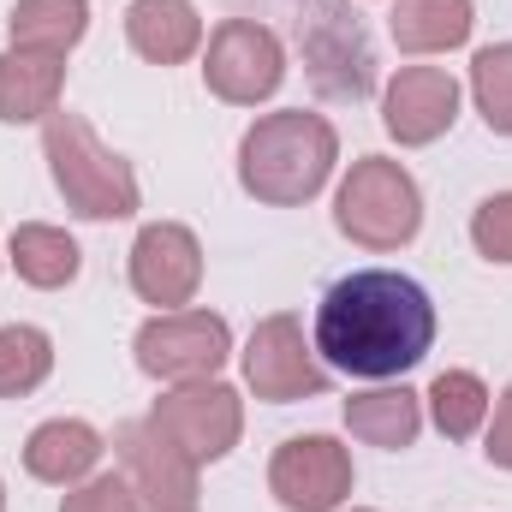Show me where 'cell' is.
Listing matches in <instances>:
<instances>
[{
    "label": "cell",
    "mask_w": 512,
    "mask_h": 512,
    "mask_svg": "<svg viewBox=\"0 0 512 512\" xmlns=\"http://www.w3.org/2000/svg\"><path fill=\"white\" fill-rule=\"evenodd\" d=\"M54 370V340L30 322H6L0 328V399H24L48 382Z\"/></svg>",
    "instance_id": "44dd1931"
},
{
    "label": "cell",
    "mask_w": 512,
    "mask_h": 512,
    "mask_svg": "<svg viewBox=\"0 0 512 512\" xmlns=\"http://www.w3.org/2000/svg\"><path fill=\"white\" fill-rule=\"evenodd\" d=\"M316 358L358 382H393L417 370L435 346V304L399 268H358L334 280L316 304Z\"/></svg>",
    "instance_id": "6da1fadb"
},
{
    "label": "cell",
    "mask_w": 512,
    "mask_h": 512,
    "mask_svg": "<svg viewBox=\"0 0 512 512\" xmlns=\"http://www.w3.org/2000/svg\"><path fill=\"white\" fill-rule=\"evenodd\" d=\"M126 42L149 66H185L203 48V12L191 0H131Z\"/></svg>",
    "instance_id": "5bb4252c"
},
{
    "label": "cell",
    "mask_w": 512,
    "mask_h": 512,
    "mask_svg": "<svg viewBox=\"0 0 512 512\" xmlns=\"http://www.w3.org/2000/svg\"><path fill=\"white\" fill-rule=\"evenodd\" d=\"M471 245H477V256L512 268V191H495V197L477 203V215H471Z\"/></svg>",
    "instance_id": "603a6c76"
},
{
    "label": "cell",
    "mask_w": 512,
    "mask_h": 512,
    "mask_svg": "<svg viewBox=\"0 0 512 512\" xmlns=\"http://www.w3.org/2000/svg\"><path fill=\"white\" fill-rule=\"evenodd\" d=\"M66 90V60L54 54H30V48H6L0 54V126H36L60 108Z\"/></svg>",
    "instance_id": "9a60e30c"
},
{
    "label": "cell",
    "mask_w": 512,
    "mask_h": 512,
    "mask_svg": "<svg viewBox=\"0 0 512 512\" xmlns=\"http://www.w3.org/2000/svg\"><path fill=\"white\" fill-rule=\"evenodd\" d=\"M42 155H48L54 191L66 197L72 215H84V221H126V215H137L143 191H137L131 161L114 155L84 114L54 108L42 120Z\"/></svg>",
    "instance_id": "3957f363"
},
{
    "label": "cell",
    "mask_w": 512,
    "mask_h": 512,
    "mask_svg": "<svg viewBox=\"0 0 512 512\" xmlns=\"http://www.w3.org/2000/svg\"><path fill=\"white\" fill-rule=\"evenodd\" d=\"M423 405H429V417H435V429L447 441H471L489 423V387L471 370H441L423 393Z\"/></svg>",
    "instance_id": "ffe728a7"
},
{
    "label": "cell",
    "mask_w": 512,
    "mask_h": 512,
    "mask_svg": "<svg viewBox=\"0 0 512 512\" xmlns=\"http://www.w3.org/2000/svg\"><path fill=\"white\" fill-rule=\"evenodd\" d=\"M6 30H12V48L66 60L90 30V0H18Z\"/></svg>",
    "instance_id": "d6986e66"
},
{
    "label": "cell",
    "mask_w": 512,
    "mask_h": 512,
    "mask_svg": "<svg viewBox=\"0 0 512 512\" xmlns=\"http://www.w3.org/2000/svg\"><path fill=\"white\" fill-rule=\"evenodd\" d=\"M245 387L268 405H292V399H322L328 393V364L316 358V346L304 340L298 316H262L245 340Z\"/></svg>",
    "instance_id": "9c48e42d"
},
{
    "label": "cell",
    "mask_w": 512,
    "mask_h": 512,
    "mask_svg": "<svg viewBox=\"0 0 512 512\" xmlns=\"http://www.w3.org/2000/svg\"><path fill=\"white\" fill-rule=\"evenodd\" d=\"M346 429L364 441V447H382L399 453L423 435V393L411 387H370V393H352L346 399Z\"/></svg>",
    "instance_id": "2e32d148"
},
{
    "label": "cell",
    "mask_w": 512,
    "mask_h": 512,
    "mask_svg": "<svg viewBox=\"0 0 512 512\" xmlns=\"http://www.w3.org/2000/svg\"><path fill=\"white\" fill-rule=\"evenodd\" d=\"M459 120V78L447 66H399L382 90V126L399 149H423Z\"/></svg>",
    "instance_id": "8fae6325"
},
{
    "label": "cell",
    "mask_w": 512,
    "mask_h": 512,
    "mask_svg": "<svg viewBox=\"0 0 512 512\" xmlns=\"http://www.w3.org/2000/svg\"><path fill=\"white\" fill-rule=\"evenodd\" d=\"M203 286V245L179 221H155L131 245V292L155 310H185Z\"/></svg>",
    "instance_id": "7c38bea8"
},
{
    "label": "cell",
    "mask_w": 512,
    "mask_h": 512,
    "mask_svg": "<svg viewBox=\"0 0 512 512\" xmlns=\"http://www.w3.org/2000/svg\"><path fill=\"white\" fill-rule=\"evenodd\" d=\"M102 453H108L102 429H90L84 417H48V423H36L30 441H24V471H30L36 483L78 489L84 477H96Z\"/></svg>",
    "instance_id": "4fadbf2b"
},
{
    "label": "cell",
    "mask_w": 512,
    "mask_h": 512,
    "mask_svg": "<svg viewBox=\"0 0 512 512\" xmlns=\"http://www.w3.org/2000/svg\"><path fill=\"white\" fill-rule=\"evenodd\" d=\"M6 262L18 268L24 286H36V292H60V286L78 280L84 251H78V239H72L66 227L24 221V227H12V239H6Z\"/></svg>",
    "instance_id": "ac0fdd59"
},
{
    "label": "cell",
    "mask_w": 512,
    "mask_h": 512,
    "mask_svg": "<svg viewBox=\"0 0 512 512\" xmlns=\"http://www.w3.org/2000/svg\"><path fill=\"white\" fill-rule=\"evenodd\" d=\"M471 102L495 137H512V42H489L471 54Z\"/></svg>",
    "instance_id": "7402d4cb"
},
{
    "label": "cell",
    "mask_w": 512,
    "mask_h": 512,
    "mask_svg": "<svg viewBox=\"0 0 512 512\" xmlns=\"http://www.w3.org/2000/svg\"><path fill=\"white\" fill-rule=\"evenodd\" d=\"M483 453H489L495 471H512V382H507V393L495 399V417L483 423Z\"/></svg>",
    "instance_id": "d4e9b609"
},
{
    "label": "cell",
    "mask_w": 512,
    "mask_h": 512,
    "mask_svg": "<svg viewBox=\"0 0 512 512\" xmlns=\"http://www.w3.org/2000/svg\"><path fill=\"white\" fill-rule=\"evenodd\" d=\"M334 161H340V131L310 108L262 114L239 137V185H245V197L268 203V209L310 203L334 179Z\"/></svg>",
    "instance_id": "7a4b0ae2"
},
{
    "label": "cell",
    "mask_w": 512,
    "mask_h": 512,
    "mask_svg": "<svg viewBox=\"0 0 512 512\" xmlns=\"http://www.w3.org/2000/svg\"><path fill=\"white\" fill-rule=\"evenodd\" d=\"M334 227L364 251H405L423 227V191L399 161L358 155L334 191Z\"/></svg>",
    "instance_id": "277c9868"
},
{
    "label": "cell",
    "mask_w": 512,
    "mask_h": 512,
    "mask_svg": "<svg viewBox=\"0 0 512 512\" xmlns=\"http://www.w3.org/2000/svg\"><path fill=\"white\" fill-rule=\"evenodd\" d=\"M203 84L227 108H256L286 84V48L256 18H221L203 48Z\"/></svg>",
    "instance_id": "8992f818"
},
{
    "label": "cell",
    "mask_w": 512,
    "mask_h": 512,
    "mask_svg": "<svg viewBox=\"0 0 512 512\" xmlns=\"http://www.w3.org/2000/svg\"><path fill=\"white\" fill-rule=\"evenodd\" d=\"M131 352H137V370L149 382H209L233 358V328L215 310H155L137 328Z\"/></svg>",
    "instance_id": "5b68a950"
},
{
    "label": "cell",
    "mask_w": 512,
    "mask_h": 512,
    "mask_svg": "<svg viewBox=\"0 0 512 512\" xmlns=\"http://www.w3.org/2000/svg\"><path fill=\"white\" fill-rule=\"evenodd\" d=\"M471 24H477V6L471 0H393L387 12V30L405 54H447V48H465L471 42Z\"/></svg>",
    "instance_id": "e0dca14e"
},
{
    "label": "cell",
    "mask_w": 512,
    "mask_h": 512,
    "mask_svg": "<svg viewBox=\"0 0 512 512\" xmlns=\"http://www.w3.org/2000/svg\"><path fill=\"white\" fill-rule=\"evenodd\" d=\"M114 459L143 512H203V489H197L203 465L179 441H167L149 417H131L114 429Z\"/></svg>",
    "instance_id": "52a82bcc"
},
{
    "label": "cell",
    "mask_w": 512,
    "mask_h": 512,
    "mask_svg": "<svg viewBox=\"0 0 512 512\" xmlns=\"http://www.w3.org/2000/svg\"><path fill=\"white\" fill-rule=\"evenodd\" d=\"M149 423H155L167 441H179L197 465H215V459H227V453L239 447V435H245V399H239V387L215 382V376H209V382H179L173 393L155 399Z\"/></svg>",
    "instance_id": "ba28073f"
},
{
    "label": "cell",
    "mask_w": 512,
    "mask_h": 512,
    "mask_svg": "<svg viewBox=\"0 0 512 512\" xmlns=\"http://www.w3.org/2000/svg\"><path fill=\"white\" fill-rule=\"evenodd\" d=\"M268 495L286 512H340L352 495V453L334 435H292L268 459Z\"/></svg>",
    "instance_id": "30bf717a"
},
{
    "label": "cell",
    "mask_w": 512,
    "mask_h": 512,
    "mask_svg": "<svg viewBox=\"0 0 512 512\" xmlns=\"http://www.w3.org/2000/svg\"><path fill=\"white\" fill-rule=\"evenodd\" d=\"M60 512H143V507H137V495H131V483L120 471H102V477H84L78 489H66Z\"/></svg>",
    "instance_id": "cb8c5ba5"
},
{
    "label": "cell",
    "mask_w": 512,
    "mask_h": 512,
    "mask_svg": "<svg viewBox=\"0 0 512 512\" xmlns=\"http://www.w3.org/2000/svg\"><path fill=\"white\" fill-rule=\"evenodd\" d=\"M0 512H6V483H0Z\"/></svg>",
    "instance_id": "484cf974"
}]
</instances>
